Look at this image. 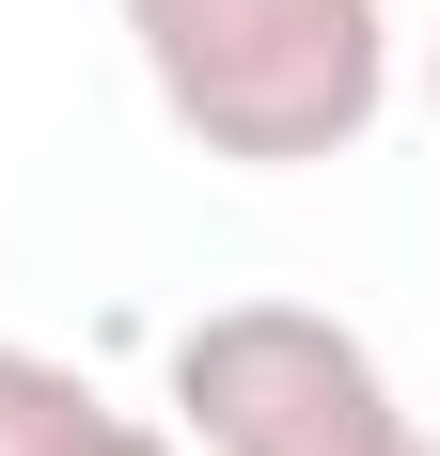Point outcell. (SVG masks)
Here are the masks:
<instances>
[{"instance_id":"2","label":"cell","mask_w":440,"mask_h":456,"mask_svg":"<svg viewBox=\"0 0 440 456\" xmlns=\"http://www.w3.org/2000/svg\"><path fill=\"white\" fill-rule=\"evenodd\" d=\"M174 441L189 456H440L394 362L314 299H220L174 330Z\"/></svg>"},{"instance_id":"1","label":"cell","mask_w":440,"mask_h":456,"mask_svg":"<svg viewBox=\"0 0 440 456\" xmlns=\"http://www.w3.org/2000/svg\"><path fill=\"white\" fill-rule=\"evenodd\" d=\"M126 47L174 110V142H205L236 174L362 158V126L394 110L378 0H126Z\"/></svg>"},{"instance_id":"5","label":"cell","mask_w":440,"mask_h":456,"mask_svg":"<svg viewBox=\"0 0 440 456\" xmlns=\"http://www.w3.org/2000/svg\"><path fill=\"white\" fill-rule=\"evenodd\" d=\"M425 94H440V47H425Z\"/></svg>"},{"instance_id":"4","label":"cell","mask_w":440,"mask_h":456,"mask_svg":"<svg viewBox=\"0 0 440 456\" xmlns=\"http://www.w3.org/2000/svg\"><path fill=\"white\" fill-rule=\"evenodd\" d=\"M94 456H189V441H174V425H142V410H110V425H94Z\"/></svg>"},{"instance_id":"3","label":"cell","mask_w":440,"mask_h":456,"mask_svg":"<svg viewBox=\"0 0 440 456\" xmlns=\"http://www.w3.org/2000/svg\"><path fill=\"white\" fill-rule=\"evenodd\" d=\"M110 394L79 362H47V346H0V456H94Z\"/></svg>"}]
</instances>
